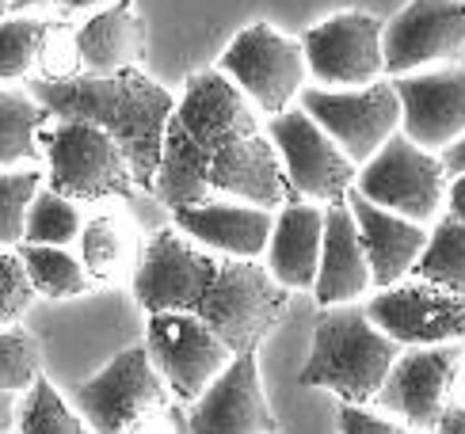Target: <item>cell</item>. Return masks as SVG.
Here are the masks:
<instances>
[{
    "label": "cell",
    "instance_id": "1",
    "mask_svg": "<svg viewBox=\"0 0 465 434\" xmlns=\"http://www.w3.org/2000/svg\"><path fill=\"white\" fill-rule=\"evenodd\" d=\"M134 298L145 312H187L232 354H244L260 350L286 317L290 290H282L256 260L206 252L172 225L149 236L134 267Z\"/></svg>",
    "mask_w": 465,
    "mask_h": 434
},
{
    "label": "cell",
    "instance_id": "2",
    "mask_svg": "<svg viewBox=\"0 0 465 434\" xmlns=\"http://www.w3.org/2000/svg\"><path fill=\"white\" fill-rule=\"evenodd\" d=\"M176 123L191 137L210 191L279 210L294 199L279 153L260 126L256 107L218 69L191 73L176 104Z\"/></svg>",
    "mask_w": 465,
    "mask_h": 434
},
{
    "label": "cell",
    "instance_id": "3",
    "mask_svg": "<svg viewBox=\"0 0 465 434\" xmlns=\"http://www.w3.org/2000/svg\"><path fill=\"white\" fill-rule=\"evenodd\" d=\"M27 92L50 111L54 123H92L123 149L134 183L153 191L161 168L164 130L176 114L172 92L149 81L142 69H123L111 76H76L65 84L27 81Z\"/></svg>",
    "mask_w": 465,
    "mask_h": 434
},
{
    "label": "cell",
    "instance_id": "4",
    "mask_svg": "<svg viewBox=\"0 0 465 434\" xmlns=\"http://www.w3.org/2000/svg\"><path fill=\"white\" fill-rule=\"evenodd\" d=\"M397 354L401 347L371 321L366 305L351 301L321 309L313 324V350L302 366V385L336 392L343 404L371 408Z\"/></svg>",
    "mask_w": 465,
    "mask_h": 434
},
{
    "label": "cell",
    "instance_id": "5",
    "mask_svg": "<svg viewBox=\"0 0 465 434\" xmlns=\"http://www.w3.org/2000/svg\"><path fill=\"white\" fill-rule=\"evenodd\" d=\"M50 191L65 194L76 206L100 199H130L134 172L123 149L92 123H54L43 130Z\"/></svg>",
    "mask_w": 465,
    "mask_h": 434
},
{
    "label": "cell",
    "instance_id": "6",
    "mask_svg": "<svg viewBox=\"0 0 465 434\" xmlns=\"http://www.w3.org/2000/svg\"><path fill=\"white\" fill-rule=\"evenodd\" d=\"M447 183L450 175L442 168V156L420 149L404 133H393L355 175V191L366 202L416 225H428L439 217L447 202Z\"/></svg>",
    "mask_w": 465,
    "mask_h": 434
},
{
    "label": "cell",
    "instance_id": "7",
    "mask_svg": "<svg viewBox=\"0 0 465 434\" xmlns=\"http://www.w3.org/2000/svg\"><path fill=\"white\" fill-rule=\"evenodd\" d=\"M218 73H225L232 88L267 118L294 107L309 76L302 38H286L271 24H252L232 38Z\"/></svg>",
    "mask_w": 465,
    "mask_h": 434
},
{
    "label": "cell",
    "instance_id": "8",
    "mask_svg": "<svg viewBox=\"0 0 465 434\" xmlns=\"http://www.w3.org/2000/svg\"><path fill=\"white\" fill-rule=\"evenodd\" d=\"M298 107L332 137L355 168H362L393 133H401V100L390 76L371 88H347V92L317 88V84L302 88Z\"/></svg>",
    "mask_w": 465,
    "mask_h": 434
},
{
    "label": "cell",
    "instance_id": "9",
    "mask_svg": "<svg viewBox=\"0 0 465 434\" xmlns=\"http://www.w3.org/2000/svg\"><path fill=\"white\" fill-rule=\"evenodd\" d=\"M172 404V389L149 359V347H126L123 354L76 389V408L92 434H126L138 419Z\"/></svg>",
    "mask_w": 465,
    "mask_h": 434
},
{
    "label": "cell",
    "instance_id": "10",
    "mask_svg": "<svg viewBox=\"0 0 465 434\" xmlns=\"http://www.w3.org/2000/svg\"><path fill=\"white\" fill-rule=\"evenodd\" d=\"M267 137L275 145L282 175L298 199L332 206V202H343L347 191L355 187L359 168L347 161L343 149L298 104L282 114H271Z\"/></svg>",
    "mask_w": 465,
    "mask_h": 434
},
{
    "label": "cell",
    "instance_id": "11",
    "mask_svg": "<svg viewBox=\"0 0 465 434\" xmlns=\"http://www.w3.org/2000/svg\"><path fill=\"white\" fill-rule=\"evenodd\" d=\"M385 24L371 12H340L324 24L302 35L305 69L317 88H371L385 81V50H381Z\"/></svg>",
    "mask_w": 465,
    "mask_h": 434
},
{
    "label": "cell",
    "instance_id": "12",
    "mask_svg": "<svg viewBox=\"0 0 465 434\" xmlns=\"http://www.w3.org/2000/svg\"><path fill=\"white\" fill-rule=\"evenodd\" d=\"M145 347L172 397L183 404H195L232 362V350L187 312H149Z\"/></svg>",
    "mask_w": 465,
    "mask_h": 434
},
{
    "label": "cell",
    "instance_id": "13",
    "mask_svg": "<svg viewBox=\"0 0 465 434\" xmlns=\"http://www.w3.org/2000/svg\"><path fill=\"white\" fill-rule=\"evenodd\" d=\"M366 312L397 347L465 343V301L431 282L404 279L390 290H378L366 301Z\"/></svg>",
    "mask_w": 465,
    "mask_h": 434
},
{
    "label": "cell",
    "instance_id": "14",
    "mask_svg": "<svg viewBox=\"0 0 465 434\" xmlns=\"http://www.w3.org/2000/svg\"><path fill=\"white\" fill-rule=\"evenodd\" d=\"M385 76H409L465 50V0H409L381 31Z\"/></svg>",
    "mask_w": 465,
    "mask_h": 434
},
{
    "label": "cell",
    "instance_id": "15",
    "mask_svg": "<svg viewBox=\"0 0 465 434\" xmlns=\"http://www.w3.org/2000/svg\"><path fill=\"white\" fill-rule=\"evenodd\" d=\"M461 350H465V343L401 350L390 378L378 389L374 408H385L390 416H397L404 427H412L420 434H435Z\"/></svg>",
    "mask_w": 465,
    "mask_h": 434
},
{
    "label": "cell",
    "instance_id": "16",
    "mask_svg": "<svg viewBox=\"0 0 465 434\" xmlns=\"http://www.w3.org/2000/svg\"><path fill=\"white\" fill-rule=\"evenodd\" d=\"M191 434H279L275 411L260 381L256 350L232 354L203 397L187 408Z\"/></svg>",
    "mask_w": 465,
    "mask_h": 434
},
{
    "label": "cell",
    "instance_id": "17",
    "mask_svg": "<svg viewBox=\"0 0 465 434\" xmlns=\"http://www.w3.org/2000/svg\"><path fill=\"white\" fill-rule=\"evenodd\" d=\"M401 133L428 153H442L465 133V69L393 76Z\"/></svg>",
    "mask_w": 465,
    "mask_h": 434
},
{
    "label": "cell",
    "instance_id": "18",
    "mask_svg": "<svg viewBox=\"0 0 465 434\" xmlns=\"http://www.w3.org/2000/svg\"><path fill=\"white\" fill-rule=\"evenodd\" d=\"M176 229L206 252L232 255V260H256L267 252L275 213L241 199H210L203 206H187L172 213Z\"/></svg>",
    "mask_w": 465,
    "mask_h": 434
},
{
    "label": "cell",
    "instance_id": "19",
    "mask_svg": "<svg viewBox=\"0 0 465 434\" xmlns=\"http://www.w3.org/2000/svg\"><path fill=\"white\" fill-rule=\"evenodd\" d=\"M343 202L355 217L366 263H371V282L378 290H390V286H397L404 279H412V267L423 255V244H428V225L404 222V217L381 210L374 202H366L355 187L347 191Z\"/></svg>",
    "mask_w": 465,
    "mask_h": 434
},
{
    "label": "cell",
    "instance_id": "20",
    "mask_svg": "<svg viewBox=\"0 0 465 434\" xmlns=\"http://www.w3.org/2000/svg\"><path fill=\"white\" fill-rule=\"evenodd\" d=\"M321 244H324V206L290 199L275 213V229L263 252V267L282 290H313L321 271Z\"/></svg>",
    "mask_w": 465,
    "mask_h": 434
},
{
    "label": "cell",
    "instance_id": "21",
    "mask_svg": "<svg viewBox=\"0 0 465 434\" xmlns=\"http://www.w3.org/2000/svg\"><path fill=\"white\" fill-rule=\"evenodd\" d=\"M84 76H111L123 69H142L145 62V15L134 0H114L76 27Z\"/></svg>",
    "mask_w": 465,
    "mask_h": 434
},
{
    "label": "cell",
    "instance_id": "22",
    "mask_svg": "<svg viewBox=\"0 0 465 434\" xmlns=\"http://www.w3.org/2000/svg\"><path fill=\"white\" fill-rule=\"evenodd\" d=\"M371 263L359 241L355 217L347 210V202L324 206V244H321V271H317V305H351L371 290Z\"/></svg>",
    "mask_w": 465,
    "mask_h": 434
},
{
    "label": "cell",
    "instance_id": "23",
    "mask_svg": "<svg viewBox=\"0 0 465 434\" xmlns=\"http://www.w3.org/2000/svg\"><path fill=\"white\" fill-rule=\"evenodd\" d=\"M149 194H157V202L168 206L172 213L187 210V206H203V202H210V194H214L203 175L199 153L191 145V137L183 133V126L176 123V114H172V123L164 130L161 168H157V180H153Z\"/></svg>",
    "mask_w": 465,
    "mask_h": 434
},
{
    "label": "cell",
    "instance_id": "24",
    "mask_svg": "<svg viewBox=\"0 0 465 434\" xmlns=\"http://www.w3.org/2000/svg\"><path fill=\"white\" fill-rule=\"evenodd\" d=\"M50 126V111L24 88L0 84V168L38 164L46 156L43 130Z\"/></svg>",
    "mask_w": 465,
    "mask_h": 434
},
{
    "label": "cell",
    "instance_id": "25",
    "mask_svg": "<svg viewBox=\"0 0 465 434\" xmlns=\"http://www.w3.org/2000/svg\"><path fill=\"white\" fill-rule=\"evenodd\" d=\"M412 279L431 282L465 301V225L461 222L442 217L435 229H428V244H423V255L412 267Z\"/></svg>",
    "mask_w": 465,
    "mask_h": 434
},
{
    "label": "cell",
    "instance_id": "26",
    "mask_svg": "<svg viewBox=\"0 0 465 434\" xmlns=\"http://www.w3.org/2000/svg\"><path fill=\"white\" fill-rule=\"evenodd\" d=\"M19 260H24V271L35 286V293H43L50 301L62 298H81L95 282L88 279L84 263L76 260L69 248H46V244H19Z\"/></svg>",
    "mask_w": 465,
    "mask_h": 434
},
{
    "label": "cell",
    "instance_id": "27",
    "mask_svg": "<svg viewBox=\"0 0 465 434\" xmlns=\"http://www.w3.org/2000/svg\"><path fill=\"white\" fill-rule=\"evenodd\" d=\"M81 263L92 282H114L130 263V236L119 217L95 213L81 229Z\"/></svg>",
    "mask_w": 465,
    "mask_h": 434
},
{
    "label": "cell",
    "instance_id": "28",
    "mask_svg": "<svg viewBox=\"0 0 465 434\" xmlns=\"http://www.w3.org/2000/svg\"><path fill=\"white\" fill-rule=\"evenodd\" d=\"M81 206L65 194H57L43 187L27 206L24 222V244H46V248H69L73 241H81Z\"/></svg>",
    "mask_w": 465,
    "mask_h": 434
},
{
    "label": "cell",
    "instance_id": "29",
    "mask_svg": "<svg viewBox=\"0 0 465 434\" xmlns=\"http://www.w3.org/2000/svg\"><path fill=\"white\" fill-rule=\"evenodd\" d=\"M19 434H88L81 411L69 408L65 397L46 378H38L24 397H19Z\"/></svg>",
    "mask_w": 465,
    "mask_h": 434
},
{
    "label": "cell",
    "instance_id": "30",
    "mask_svg": "<svg viewBox=\"0 0 465 434\" xmlns=\"http://www.w3.org/2000/svg\"><path fill=\"white\" fill-rule=\"evenodd\" d=\"M43 191L38 168H0V252L24 244V222L31 199Z\"/></svg>",
    "mask_w": 465,
    "mask_h": 434
},
{
    "label": "cell",
    "instance_id": "31",
    "mask_svg": "<svg viewBox=\"0 0 465 434\" xmlns=\"http://www.w3.org/2000/svg\"><path fill=\"white\" fill-rule=\"evenodd\" d=\"M84 76L81 69V50H76V27L65 19H46L43 38H38V57H35V76L31 81L46 84H65Z\"/></svg>",
    "mask_w": 465,
    "mask_h": 434
},
{
    "label": "cell",
    "instance_id": "32",
    "mask_svg": "<svg viewBox=\"0 0 465 434\" xmlns=\"http://www.w3.org/2000/svg\"><path fill=\"white\" fill-rule=\"evenodd\" d=\"M46 19H0V81H31Z\"/></svg>",
    "mask_w": 465,
    "mask_h": 434
},
{
    "label": "cell",
    "instance_id": "33",
    "mask_svg": "<svg viewBox=\"0 0 465 434\" xmlns=\"http://www.w3.org/2000/svg\"><path fill=\"white\" fill-rule=\"evenodd\" d=\"M43 378V350L24 328L0 331V392L24 397V392Z\"/></svg>",
    "mask_w": 465,
    "mask_h": 434
},
{
    "label": "cell",
    "instance_id": "34",
    "mask_svg": "<svg viewBox=\"0 0 465 434\" xmlns=\"http://www.w3.org/2000/svg\"><path fill=\"white\" fill-rule=\"evenodd\" d=\"M35 301V286L24 271L19 252H0V331L15 328V321L24 317Z\"/></svg>",
    "mask_w": 465,
    "mask_h": 434
},
{
    "label": "cell",
    "instance_id": "35",
    "mask_svg": "<svg viewBox=\"0 0 465 434\" xmlns=\"http://www.w3.org/2000/svg\"><path fill=\"white\" fill-rule=\"evenodd\" d=\"M340 434H420V430L393 423L390 416H378V411H371V408L343 404L340 408Z\"/></svg>",
    "mask_w": 465,
    "mask_h": 434
},
{
    "label": "cell",
    "instance_id": "36",
    "mask_svg": "<svg viewBox=\"0 0 465 434\" xmlns=\"http://www.w3.org/2000/svg\"><path fill=\"white\" fill-rule=\"evenodd\" d=\"M435 434H465V350L454 366V378L447 389V404H442V419Z\"/></svg>",
    "mask_w": 465,
    "mask_h": 434
},
{
    "label": "cell",
    "instance_id": "37",
    "mask_svg": "<svg viewBox=\"0 0 465 434\" xmlns=\"http://www.w3.org/2000/svg\"><path fill=\"white\" fill-rule=\"evenodd\" d=\"M126 434H191L187 427V411L183 408H161V411H153V416L138 419Z\"/></svg>",
    "mask_w": 465,
    "mask_h": 434
},
{
    "label": "cell",
    "instance_id": "38",
    "mask_svg": "<svg viewBox=\"0 0 465 434\" xmlns=\"http://www.w3.org/2000/svg\"><path fill=\"white\" fill-rule=\"evenodd\" d=\"M447 217L465 225V175H454L447 183Z\"/></svg>",
    "mask_w": 465,
    "mask_h": 434
},
{
    "label": "cell",
    "instance_id": "39",
    "mask_svg": "<svg viewBox=\"0 0 465 434\" xmlns=\"http://www.w3.org/2000/svg\"><path fill=\"white\" fill-rule=\"evenodd\" d=\"M439 156H442V168H447V175H450V180H454V175H465V133L458 137L454 145H447V149H442Z\"/></svg>",
    "mask_w": 465,
    "mask_h": 434
},
{
    "label": "cell",
    "instance_id": "40",
    "mask_svg": "<svg viewBox=\"0 0 465 434\" xmlns=\"http://www.w3.org/2000/svg\"><path fill=\"white\" fill-rule=\"evenodd\" d=\"M19 419V397L12 392H0V434H12Z\"/></svg>",
    "mask_w": 465,
    "mask_h": 434
},
{
    "label": "cell",
    "instance_id": "41",
    "mask_svg": "<svg viewBox=\"0 0 465 434\" xmlns=\"http://www.w3.org/2000/svg\"><path fill=\"white\" fill-rule=\"evenodd\" d=\"M57 5L69 8V12H88V8H107L114 0H57Z\"/></svg>",
    "mask_w": 465,
    "mask_h": 434
},
{
    "label": "cell",
    "instance_id": "42",
    "mask_svg": "<svg viewBox=\"0 0 465 434\" xmlns=\"http://www.w3.org/2000/svg\"><path fill=\"white\" fill-rule=\"evenodd\" d=\"M43 5H50V0H8V8H15V12H27V8H43Z\"/></svg>",
    "mask_w": 465,
    "mask_h": 434
},
{
    "label": "cell",
    "instance_id": "43",
    "mask_svg": "<svg viewBox=\"0 0 465 434\" xmlns=\"http://www.w3.org/2000/svg\"><path fill=\"white\" fill-rule=\"evenodd\" d=\"M5 12H8V0H0V19H5Z\"/></svg>",
    "mask_w": 465,
    "mask_h": 434
}]
</instances>
